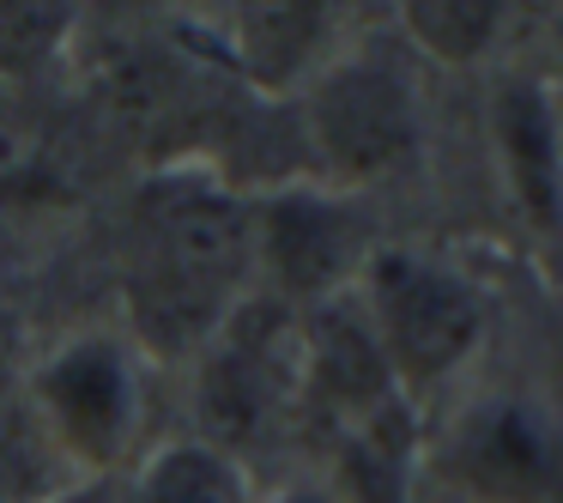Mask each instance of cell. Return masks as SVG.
Returning <instances> with one entry per match:
<instances>
[{
	"instance_id": "obj_5",
	"label": "cell",
	"mask_w": 563,
	"mask_h": 503,
	"mask_svg": "<svg viewBox=\"0 0 563 503\" xmlns=\"http://www.w3.org/2000/svg\"><path fill=\"white\" fill-rule=\"evenodd\" d=\"M352 297L364 309L369 333H376L382 358H388L394 382L412 401L461 382L466 364L478 358L485 297L449 261L418 255V249H369Z\"/></svg>"
},
{
	"instance_id": "obj_10",
	"label": "cell",
	"mask_w": 563,
	"mask_h": 503,
	"mask_svg": "<svg viewBox=\"0 0 563 503\" xmlns=\"http://www.w3.org/2000/svg\"><path fill=\"white\" fill-rule=\"evenodd\" d=\"M134 503H255L249 467L224 449L200 442L195 430L170 442H152L134 473Z\"/></svg>"
},
{
	"instance_id": "obj_12",
	"label": "cell",
	"mask_w": 563,
	"mask_h": 503,
	"mask_svg": "<svg viewBox=\"0 0 563 503\" xmlns=\"http://www.w3.org/2000/svg\"><path fill=\"white\" fill-rule=\"evenodd\" d=\"M43 146H49V134H43L31 98H25V91H0V183L37 171Z\"/></svg>"
},
{
	"instance_id": "obj_9",
	"label": "cell",
	"mask_w": 563,
	"mask_h": 503,
	"mask_svg": "<svg viewBox=\"0 0 563 503\" xmlns=\"http://www.w3.org/2000/svg\"><path fill=\"white\" fill-rule=\"evenodd\" d=\"M333 0H224V50L255 86L279 91L309 67Z\"/></svg>"
},
{
	"instance_id": "obj_13",
	"label": "cell",
	"mask_w": 563,
	"mask_h": 503,
	"mask_svg": "<svg viewBox=\"0 0 563 503\" xmlns=\"http://www.w3.org/2000/svg\"><path fill=\"white\" fill-rule=\"evenodd\" d=\"M255 503H345L328 479H291V485H273L267 497L255 491Z\"/></svg>"
},
{
	"instance_id": "obj_4",
	"label": "cell",
	"mask_w": 563,
	"mask_h": 503,
	"mask_svg": "<svg viewBox=\"0 0 563 503\" xmlns=\"http://www.w3.org/2000/svg\"><path fill=\"white\" fill-rule=\"evenodd\" d=\"M418 497L430 503H563V418L527 389H473L424 437Z\"/></svg>"
},
{
	"instance_id": "obj_1",
	"label": "cell",
	"mask_w": 563,
	"mask_h": 503,
	"mask_svg": "<svg viewBox=\"0 0 563 503\" xmlns=\"http://www.w3.org/2000/svg\"><path fill=\"white\" fill-rule=\"evenodd\" d=\"M255 292V200L212 164H170L152 176L128 231V340L146 358L195 364Z\"/></svg>"
},
{
	"instance_id": "obj_2",
	"label": "cell",
	"mask_w": 563,
	"mask_h": 503,
	"mask_svg": "<svg viewBox=\"0 0 563 503\" xmlns=\"http://www.w3.org/2000/svg\"><path fill=\"white\" fill-rule=\"evenodd\" d=\"M297 401H303V309L255 292L195 352V437L249 467L285 430H297Z\"/></svg>"
},
{
	"instance_id": "obj_14",
	"label": "cell",
	"mask_w": 563,
	"mask_h": 503,
	"mask_svg": "<svg viewBox=\"0 0 563 503\" xmlns=\"http://www.w3.org/2000/svg\"><path fill=\"white\" fill-rule=\"evenodd\" d=\"M551 43H558V62H563V13L551 19Z\"/></svg>"
},
{
	"instance_id": "obj_6",
	"label": "cell",
	"mask_w": 563,
	"mask_h": 503,
	"mask_svg": "<svg viewBox=\"0 0 563 503\" xmlns=\"http://www.w3.org/2000/svg\"><path fill=\"white\" fill-rule=\"evenodd\" d=\"M303 146L340 188L394 176L418 152L412 79L382 55H345L321 67L303 98Z\"/></svg>"
},
{
	"instance_id": "obj_15",
	"label": "cell",
	"mask_w": 563,
	"mask_h": 503,
	"mask_svg": "<svg viewBox=\"0 0 563 503\" xmlns=\"http://www.w3.org/2000/svg\"><path fill=\"white\" fill-rule=\"evenodd\" d=\"M103 7H152V0H103Z\"/></svg>"
},
{
	"instance_id": "obj_8",
	"label": "cell",
	"mask_w": 563,
	"mask_h": 503,
	"mask_svg": "<svg viewBox=\"0 0 563 503\" xmlns=\"http://www.w3.org/2000/svg\"><path fill=\"white\" fill-rule=\"evenodd\" d=\"M485 128H490L497 183L509 195L521 231L545 255L563 261V116L551 103V91L527 74L497 79Z\"/></svg>"
},
{
	"instance_id": "obj_7",
	"label": "cell",
	"mask_w": 563,
	"mask_h": 503,
	"mask_svg": "<svg viewBox=\"0 0 563 503\" xmlns=\"http://www.w3.org/2000/svg\"><path fill=\"white\" fill-rule=\"evenodd\" d=\"M369 261L364 219L340 188H273L255 195V273L273 297L309 309L357 285Z\"/></svg>"
},
{
	"instance_id": "obj_11",
	"label": "cell",
	"mask_w": 563,
	"mask_h": 503,
	"mask_svg": "<svg viewBox=\"0 0 563 503\" xmlns=\"http://www.w3.org/2000/svg\"><path fill=\"white\" fill-rule=\"evenodd\" d=\"M509 0H400V19L418 50L437 62H478L497 43Z\"/></svg>"
},
{
	"instance_id": "obj_3",
	"label": "cell",
	"mask_w": 563,
	"mask_h": 503,
	"mask_svg": "<svg viewBox=\"0 0 563 503\" xmlns=\"http://www.w3.org/2000/svg\"><path fill=\"white\" fill-rule=\"evenodd\" d=\"M25 401L74 479H103L146 455V352L115 328L67 333L43 352Z\"/></svg>"
}]
</instances>
